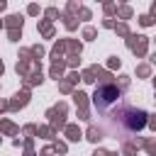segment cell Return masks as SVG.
I'll return each mask as SVG.
<instances>
[{"instance_id":"6da1fadb","label":"cell","mask_w":156,"mask_h":156,"mask_svg":"<svg viewBox=\"0 0 156 156\" xmlns=\"http://www.w3.org/2000/svg\"><path fill=\"white\" fill-rule=\"evenodd\" d=\"M144 127H146V112H144V110L122 107V110L117 112V122L110 127V134L122 136V139H129V136L139 134Z\"/></svg>"},{"instance_id":"7a4b0ae2","label":"cell","mask_w":156,"mask_h":156,"mask_svg":"<svg viewBox=\"0 0 156 156\" xmlns=\"http://www.w3.org/2000/svg\"><path fill=\"white\" fill-rule=\"evenodd\" d=\"M119 98H122L119 88H115L112 83H105V85H100V88L95 90V95H93V105H95V110H98L100 115H105L110 107H115V105L119 102Z\"/></svg>"}]
</instances>
